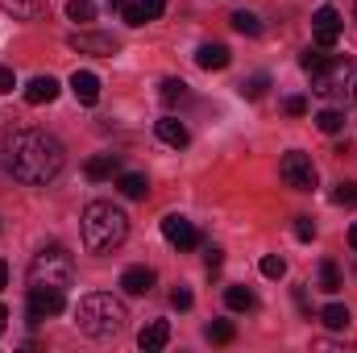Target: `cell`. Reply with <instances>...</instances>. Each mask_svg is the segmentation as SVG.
I'll list each match as a JSON object with an SVG mask.
<instances>
[{
  "instance_id": "obj_21",
  "label": "cell",
  "mask_w": 357,
  "mask_h": 353,
  "mask_svg": "<svg viewBox=\"0 0 357 353\" xmlns=\"http://www.w3.org/2000/svg\"><path fill=\"white\" fill-rule=\"evenodd\" d=\"M320 320H324L328 329H349V320H354V316H349V308H345V303H324V308H320Z\"/></svg>"
},
{
  "instance_id": "obj_42",
  "label": "cell",
  "mask_w": 357,
  "mask_h": 353,
  "mask_svg": "<svg viewBox=\"0 0 357 353\" xmlns=\"http://www.w3.org/2000/svg\"><path fill=\"white\" fill-rule=\"evenodd\" d=\"M354 91H357V88H354Z\"/></svg>"
},
{
  "instance_id": "obj_40",
  "label": "cell",
  "mask_w": 357,
  "mask_h": 353,
  "mask_svg": "<svg viewBox=\"0 0 357 353\" xmlns=\"http://www.w3.org/2000/svg\"><path fill=\"white\" fill-rule=\"evenodd\" d=\"M4 283H8V266L0 262V287H4Z\"/></svg>"
},
{
  "instance_id": "obj_36",
  "label": "cell",
  "mask_w": 357,
  "mask_h": 353,
  "mask_svg": "<svg viewBox=\"0 0 357 353\" xmlns=\"http://www.w3.org/2000/svg\"><path fill=\"white\" fill-rule=\"evenodd\" d=\"M13 88H17V80H13V71H8V67H0V96H8Z\"/></svg>"
},
{
  "instance_id": "obj_24",
  "label": "cell",
  "mask_w": 357,
  "mask_h": 353,
  "mask_svg": "<svg viewBox=\"0 0 357 353\" xmlns=\"http://www.w3.org/2000/svg\"><path fill=\"white\" fill-rule=\"evenodd\" d=\"M316 129H320V133H341V129H345V112H341V108L316 112Z\"/></svg>"
},
{
  "instance_id": "obj_4",
  "label": "cell",
  "mask_w": 357,
  "mask_h": 353,
  "mask_svg": "<svg viewBox=\"0 0 357 353\" xmlns=\"http://www.w3.org/2000/svg\"><path fill=\"white\" fill-rule=\"evenodd\" d=\"M71 278H75V262H71V254L63 246H46V250L33 254V262H29V287H59V291H67Z\"/></svg>"
},
{
  "instance_id": "obj_41",
  "label": "cell",
  "mask_w": 357,
  "mask_h": 353,
  "mask_svg": "<svg viewBox=\"0 0 357 353\" xmlns=\"http://www.w3.org/2000/svg\"><path fill=\"white\" fill-rule=\"evenodd\" d=\"M349 246H354V250H357V225H354V229H349Z\"/></svg>"
},
{
  "instance_id": "obj_13",
  "label": "cell",
  "mask_w": 357,
  "mask_h": 353,
  "mask_svg": "<svg viewBox=\"0 0 357 353\" xmlns=\"http://www.w3.org/2000/svg\"><path fill=\"white\" fill-rule=\"evenodd\" d=\"M150 287H154V270L150 266H129L121 274V291L125 295H150Z\"/></svg>"
},
{
  "instance_id": "obj_22",
  "label": "cell",
  "mask_w": 357,
  "mask_h": 353,
  "mask_svg": "<svg viewBox=\"0 0 357 353\" xmlns=\"http://www.w3.org/2000/svg\"><path fill=\"white\" fill-rule=\"evenodd\" d=\"M266 88H270V75H262V71H258V75H245V80L237 84V91H241L245 100H262Z\"/></svg>"
},
{
  "instance_id": "obj_3",
  "label": "cell",
  "mask_w": 357,
  "mask_h": 353,
  "mask_svg": "<svg viewBox=\"0 0 357 353\" xmlns=\"http://www.w3.org/2000/svg\"><path fill=\"white\" fill-rule=\"evenodd\" d=\"M125 237H129V216L116 204L96 200L84 208V246L91 254H112Z\"/></svg>"
},
{
  "instance_id": "obj_33",
  "label": "cell",
  "mask_w": 357,
  "mask_h": 353,
  "mask_svg": "<svg viewBox=\"0 0 357 353\" xmlns=\"http://www.w3.org/2000/svg\"><path fill=\"white\" fill-rule=\"evenodd\" d=\"M282 108H287L291 117H303V112H307V100H303V96H287V100H282Z\"/></svg>"
},
{
  "instance_id": "obj_32",
  "label": "cell",
  "mask_w": 357,
  "mask_h": 353,
  "mask_svg": "<svg viewBox=\"0 0 357 353\" xmlns=\"http://www.w3.org/2000/svg\"><path fill=\"white\" fill-rule=\"evenodd\" d=\"M171 308H178V312L191 308V291H187V287H175V291H171Z\"/></svg>"
},
{
  "instance_id": "obj_17",
  "label": "cell",
  "mask_w": 357,
  "mask_h": 353,
  "mask_svg": "<svg viewBox=\"0 0 357 353\" xmlns=\"http://www.w3.org/2000/svg\"><path fill=\"white\" fill-rule=\"evenodd\" d=\"M167 341H171V324H167V320H154V324H146V329L137 333V345L146 353H158Z\"/></svg>"
},
{
  "instance_id": "obj_9",
  "label": "cell",
  "mask_w": 357,
  "mask_h": 353,
  "mask_svg": "<svg viewBox=\"0 0 357 353\" xmlns=\"http://www.w3.org/2000/svg\"><path fill=\"white\" fill-rule=\"evenodd\" d=\"M162 237H167L175 250H195V246H199V233H195V225H191L187 216H178V212L162 216Z\"/></svg>"
},
{
  "instance_id": "obj_30",
  "label": "cell",
  "mask_w": 357,
  "mask_h": 353,
  "mask_svg": "<svg viewBox=\"0 0 357 353\" xmlns=\"http://www.w3.org/2000/svg\"><path fill=\"white\" fill-rule=\"evenodd\" d=\"M258 270H262L266 278H282V274H287V262H282L278 254H266V258L258 262Z\"/></svg>"
},
{
  "instance_id": "obj_14",
  "label": "cell",
  "mask_w": 357,
  "mask_h": 353,
  "mask_svg": "<svg viewBox=\"0 0 357 353\" xmlns=\"http://www.w3.org/2000/svg\"><path fill=\"white\" fill-rule=\"evenodd\" d=\"M50 100H59V80L54 75H33L25 84V104H50Z\"/></svg>"
},
{
  "instance_id": "obj_5",
  "label": "cell",
  "mask_w": 357,
  "mask_h": 353,
  "mask_svg": "<svg viewBox=\"0 0 357 353\" xmlns=\"http://www.w3.org/2000/svg\"><path fill=\"white\" fill-rule=\"evenodd\" d=\"M357 88V63L345 59V54H324L320 67L312 71V91L316 96H345V91Z\"/></svg>"
},
{
  "instance_id": "obj_37",
  "label": "cell",
  "mask_w": 357,
  "mask_h": 353,
  "mask_svg": "<svg viewBox=\"0 0 357 353\" xmlns=\"http://www.w3.org/2000/svg\"><path fill=\"white\" fill-rule=\"evenodd\" d=\"M208 270H220V250H208Z\"/></svg>"
},
{
  "instance_id": "obj_16",
  "label": "cell",
  "mask_w": 357,
  "mask_h": 353,
  "mask_svg": "<svg viewBox=\"0 0 357 353\" xmlns=\"http://www.w3.org/2000/svg\"><path fill=\"white\" fill-rule=\"evenodd\" d=\"M154 133H158V142H167V146H175V150H183V146L191 142V133H187V125H183L178 117H162V121L154 125Z\"/></svg>"
},
{
  "instance_id": "obj_19",
  "label": "cell",
  "mask_w": 357,
  "mask_h": 353,
  "mask_svg": "<svg viewBox=\"0 0 357 353\" xmlns=\"http://www.w3.org/2000/svg\"><path fill=\"white\" fill-rule=\"evenodd\" d=\"M116 187H121V195H129V200H146V195H150V183H146V175H137V171H121V175H116Z\"/></svg>"
},
{
  "instance_id": "obj_20",
  "label": "cell",
  "mask_w": 357,
  "mask_h": 353,
  "mask_svg": "<svg viewBox=\"0 0 357 353\" xmlns=\"http://www.w3.org/2000/svg\"><path fill=\"white\" fill-rule=\"evenodd\" d=\"M225 303H229L233 312H250V308H258V299H254L250 287H225Z\"/></svg>"
},
{
  "instance_id": "obj_12",
  "label": "cell",
  "mask_w": 357,
  "mask_h": 353,
  "mask_svg": "<svg viewBox=\"0 0 357 353\" xmlns=\"http://www.w3.org/2000/svg\"><path fill=\"white\" fill-rule=\"evenodd\" d=\"M195 63H199L204 71H225V67L233 63V54H229V46H220V42H204V46L195 50Z\"/></svg>"
},
{
  "instance_id": "obj_31",
  "label": "cell",
  "mask_w": 357,
  "mask_h": 353,
  "mask_svg": "<svg viewBox=\"0 0 357 353\" xmlns=\"http://www.w3.org/2000/svg\"><path fill=\"white\" fill-rule=\"evenodd\" d=\"M333 204H357V183H337Z\"/></svg>"
},
{
  "instance_id": "obj_29",
  "label": "cell",
  "mask_w": 357,
  "mask_h": 353,
  "mask_svg": "<svg viewBox=\"0 0 357 353\" xmlns=\"http://www.w3.org/2000/svg\"><path fill=\"white\" fill-rule=\"evenodd\" d=\"M162 100L167 104H183L187 100V84L183 80H162Z\"/></svg>"
},
{
  "instance_id": "obj_28",
  "label": "cell",
  "mask_w": 357,
  "mask_h": 353,
  "mask_svg": "<svg viewBox=\"0 0 357 353\" xmlns=\"http://www.w3.org/2000/svg\"><path fill=\"white\" fill-rule=\"evenodd\" d=\"M67 17L84 25V21H91V17H96V4H91V0H67Z\"/></svg>"
},
{
  "instance_id": "obj_38",
  "label": "cell",
  "mask_w": 357,
  "mask_h": 353,
  "mask_svg": "<svg viewBox=\"0 0 357 353\" xmlns=\"http://www.w3.org/2000/svg\"><path fill=\"white\" fill-rule=\"evenodd\" d=\"M4 324H8V308L0 303V333H4Z\"/></svg>"
},
{
  "instance_id": "obj_25",
  "label": "cell",
  "mask_w": 357,
  "mask_h": 353,
  "mask_svg": "<svg viewBox=\"0 0 357 353\" xmlns=\"http://www.w3.org/2000/svg\"><path fill=\"white\" fill-rule=\"evenodd\" d=\"M4 8H8L13 17H21V21H33V17L46 8V0H4Z\"/></svg>"
},
{
  "instance_id": "obj_39",
  "label": "cell",
  "mask_w": 357,
  "mask_h": 353,
  "mask_svg": "<svg viewBox=\"0 0 357 353\" xmlns=\"http://www.w3.org/2000/svg\"><path fill=\"white\" fill-rule=\"evenodd\" d=\"M125 4H129V0H108V8H116V13H121Z\"/></svg>"
},
{
  "instance_id": "obj_27",
  "label": "cell",
  "mask_w": 357,
  "mask_h": 353,
  "mask_svg": "<svg viewBox=\"0 0 357 353\" xmlns=\"http://www.w3.org/2000/svg\"><path fill=\"white\" fill-rule=\"evenodd\" d=\"M233 337H237L233 320H212V324H208V341H216V345H229Z\"/></svg>"
},
{
  "instance_id": "obj_1",
  "label": "cell",
  "mask_w": 357,
  "mask_h": 353,
  "mask_svg": "<svg viewBox=\"0 0 357 353\" xmlns=\"http://www.w3.org/2000/svg\"><path fill=\"white\" fill-rule=\"evenodd\" d=\"M4 158H8V171L21 179V183H29V187H46L50 179H59L63 167H67L63 142H59L54 133H42V129H21V133H13Z\"/></svg>"
},
{
  "instance_id": "obj_8",
  "label": "cell",
  "mask_w": 357,
  "mask_h": 353,
  "mask_svg": "<svg viewBox=\"0 0 357 353\" xmlns=\"http://www.w3.org/2000/svg\"><path fill=\"white\" fill-rule=\"evenodd\" d=\"M345 33V21H341V13L333 8V4H320L316 8V17H312V38H316V46H337V38Z\"/></svg>"
},
{
  "instance_id": "obj_11",
  "label": "cell",
  "mask_w": 357,
  "mask_h": 353,
  "mask_svg": "<svg viewBox=\"0 0 357 353\" xmlns=\"http://www.w3.org/2000/svg\"><path fill=\"white\" fill-rule=\"evenodd\" d=\"M167 13V0H129L125 8H121V17H125V25H146V21H158Z\"/></svg>"
},
{
  "instance_id": "obj_35",
  "label": "cell",
  "mask_w": 357,
  "mask_h": 353,
  "mask_svg": "<svg viewBox=\"0 0 357 353\" xmlns=\"http://www.w3.org/2000/svg\"><path fill=\"white\" fill-rule=\"evenodd\" d=\"M320 59H324V54H320V50H307V54H303V59H299V67H303V71H307V75H312V71H316V67H320Z\"/></svg>"
},
{
  "instance_id": "obj_23",
  "label": "cell",
  "mask_w": 357,
  "mask_h": 353,
  "mask_svg": "<svg viewBox=\"0 0 357 353\" xmlns=\"http://www.w3.org/2000/svg\"><path fill=\"white\" fill-rule=\"evenodd\" d=\"M229 21H233V29H237V33H245V38H258V33H262V21H258L254 13H245V8H237Z\"/></svg>"
},
{
  "instance_id": "obj_7",
  "label": "cell",
  "mask_w": 357,
  "mask_h": 353,
  "mask_svg": "<svg viewBox=\"0 0 357 353\" xmlns=\"http://www.w3.org/2000/svg\"><path fill=\"white\" fill-rule=\"evenodd\" d=\"M67 308V291L59 287H29V324H42L46 316H59Z\"/></svg>"
},
{
  "instance_id": "obj_26",
  "label": "cell",
  "mask_w": 357,
  "mask_h": 353,
  "mask_svg": "<svg viewBox=\"0 0 357 353\" xmlns=\"http://www.w3.org/2000/svg\"><path fill=\"white\" fill-rule=\"evenodd\" d=\"M341 287H345V283H341L337 262H333V258H324V262H320V291H328V295H333V291H341Z\"/></svg>"
},
{
  "instance_id": "obj_34",
  "label": "cell",
  "mask_w": 357,
  "mask_h": 353,
  "mask_svg": "<svg viewBox=\"0 0 357 353\" xmlns=\"http://www.w3.org/2000/svg\"><path fill=\"white\" fill-rule=\"evenodd\" d=\"M295 237H299V241H312V237H316V225H312L307 216H299V220H295Z\"/></svg>"
},
{
  "instance_id": "obj_15",
  "label": "cell",
  "mask_w": 357,
  "mask_h": 353,
  "mask_svg": "<svg viewBox=\"0 0 357 353\" xmlns=\"http://www.w3.org/2000/svg\"><path fill=\"white\" fill-rule=\"evenodd\" d=\"M84 175H88L91 183H104V179L121 175V158H116V154H91L88 163H84Z\"/></svg>"
},
{
  "instance_id": "obj_2",
  "label": "cell",
  "mask_w": 357,
  "mask_h": 353,
  "mask_svg": "<svg viewBox=\"0 0 357 353\" xmlns=\"http://www.w3.org/2000/svg\"><path fill=\"white\" fill-rule=\"evenodd\" d=\"M75 324H79V333H88V337H96V341H108V337L125 333V324H129V308H125L116 295L96 291V295H84V299H79V308H75Z\"/></svg>"
},
{
  "instance_id": "obj_18",
  "label": "cell",
  "mask_w": 357,
  "mask_h": 353,
  "mask_svg": "<svg viewBox=\"0 0 357 353\" xmlns=\"http://www.w3.org/2000/svg\"><path fill=\"white\" fill-rule=\"evenodd\" d=\"M71 91H75L79 104H96V100H100V80H96L91 71H75V75H71Z\"/></svg>"
},
{
  "instance_id": "obj_10",
  "label": "cell",
  "mask_w": 357,
  "mask_h": 353,
  "mask_svg": "<svg viewBox=\"0 0 357 353\" xmlns=\"http://www.w3.org/2000/svg\"><path fill=\"white\" fill-rule=\"evenodd\" d=\"M67 42H71V50H79V54H100V59H112V54H116V38H108V33L79 29V33H71Z\"/></svg>"
},
{
  "instance_id": "obj_6",
  "label": "cell",
  "mask_w": 357,
  "mask_h": 353,
  "mask_svg": "<svg viewBox=\"0 0 357 353\" xmlns=\"http://www.w3.org/2000/svg\"><path fill=\"white\" fill-rule=\"evenodd\" d=\"M278 175H282L287 187H295V191H316V167H312V158H307V154H299V150L282 154Z\"/></svg>"
}]
</instances>
